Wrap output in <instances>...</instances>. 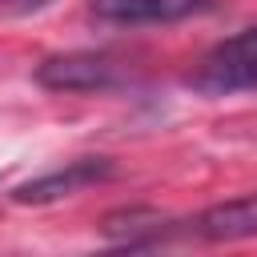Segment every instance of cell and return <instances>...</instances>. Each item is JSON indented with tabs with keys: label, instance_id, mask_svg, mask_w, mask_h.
Instances as JSON below:
<instances>
[{
	"label": "cell",
	"instance_id": "8992f818",
	"mask_svg": "<svg viewBox=\"0 0 257 257\" xmlns=\"http://www.w3.org/2000/svg\"><path fill=\"white\" fill-rule=\"evenodd\" d=\"M100 233L108 241H116V245L137 249V245H161V241H169L173 237V221L161 217L157 209H120V213H108L100 221Z\"/></svg>",
	"mask_w": 257,
	"mask_h": 257
},
{
	"label": "cell",
	"instance_id": "7a4b0ae2",
	"mask_svg": "<svg viewBox=\"0 0 257 257\" xmlns=\"http://www.w3.org/2000/svg\"><path fill=\"white\" fill-rule=\"evenodd\" d=\"M36 84L48 92H112L128 84V68L96 48H76V52H52L36 64Z\"/></svg>",
	"mask_w": 257,
	"mask_h": 257
},
{
	"label": "cell",
	"instance_id": "277c9868",
	"mask_svg": "<svg viewBox=\"0 0 257 257\" xmlns=\"http://www.w3.org/2000/svg\"><path fill=\"white\" fill-rule=\"evenodd\" d=\"M217 0H92L88 12L116 28H153V24H181L193 16L213 12Z\"/></svg>",
	"mask_w": 257,
	"mask_h": 257
},
{
	"label": "cell",
	"instance_id": "6da1fadb",
	"mask_svg": "<svg viewBox=\"0 0 257 257\" xmlns=\"http://www.w3.org/2000/svg\"><path fill=\"white\" fill-rule=\"evenodd\" d=\"M189 84L205 96L257 92V24L213 44L201 56V64L189 72Z\"/></svg>",
	"mask_w": 257,
	"mask_h": 257
},
{
	"label": "cell",
	"instance_id": "52a82bcc",
	"mask_svg": "<svg viewBox=\"0 0 257 257\" xmlns=\"http://www.w3.org/2000/svg\"><path fill=\"white\" fill-rule=\"evenodd\" d=\"M0 4H40V0H0Z\"/></svg>",
	"mask_w": 257,
	"mask_h": 257
},
{
	"label": "cell",
	"instance_id": "5b68a950",
	"mask_svg": "<svg viewBox=\"0 0 257 257\" xmlns=\"http://www.w3.org/2000/svg\"><path fill=\"white\" fill-rule=\"evenodd\" d=\"M197 237L205 241H249L257 237V193L237 197V201H221L209 205L205 213H197V221H189Z\"/></svg>",
	"mask_w": 257,
	"mask_h": 257
},
{
	"label": "cell",
	"instance_id": "3957f363",
	"mask_svg": "<svg viewBox=\"0 0 257 257\" xmlns=\"http://www.w3.org/2000/svg\"><path fill=\"white\" fill-rule=\"evenodd\" d=\"M116 177V165L108 157H80V161H68L52 173H40L24 185L12 189V201L16 205H52V201H64V197H76L92 185H104Z\"/></svg>",
	"mask_w": 257,
	"mask_h": 257
}]
</instances>
